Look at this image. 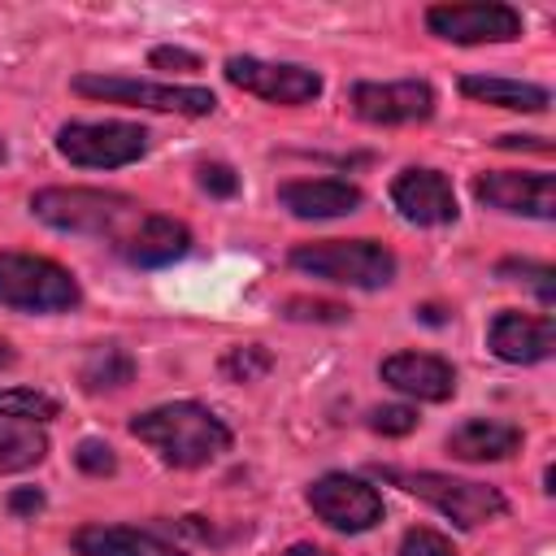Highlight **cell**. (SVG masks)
Listing matches in <instances>:
<instances>
[{
  "mask_svg": "<svg viewBox=\"0 0 556 556\" xmlns=\"http://www.w3.org/2000/svg\"><path fill=\"white\" fill-rule=\"evenodd\" d=\"M130 434L139 443H148L174 469H200L230 452L226 421L195 400H174V404H156V408L139 413L130 421Z\"/></svg>",
  "mask_w": 556,
  "mask_h": 556,
  "instance_id": "cell-1",
  "label": "cell"
},
{
  "mask_svg": "<svg viewBox=\"0 0 556 556\" xmlns=\"http://www.w3.org/2000/svg\"><path fill=\"white\" fill-rule=\"evenodd\" d=\"M291 265L300 274L326 278V282H339V287H361V291H378V287H387L395 278V256L378 239L300 243V248H291Z\"/></svg>",
  "mask_w": 556,
  "mask_h": 556,
  "instance_id": "cell-2",
  "label": "cell"
},
{
  "mask_svg": "<svg viewBox=\"0 0 556 556\" xmlns=\"http://www.w3.org/2000/svg\"><path fill=\"white\" fill-rule=\"evenodd\" d=\"M30 213L70 235H117L130 217H139V204L96 187H43L30 195Z\"/></svg>",
  "mask_w": 556,
  "mask_h": 556,
  "instance_id": "cell-3",
  "label": "cell"
},
{
  "mask_svg": "<svg viewBox=\"0 0 556 556\" xmlns=\"http://www.w3.org/2000/svg\"><path fill=\"white\" fill-rule=\"evenodd\" d=\"M83 300L74 274L35 252H0V304L17 313H65Z\"/></svg>",
  "mask_w": 556,
  "mask_h": 556,
  "instance_id": "cell-4",
  "label": "cell"
},
{
  "mask_svg": "<svg viewBox=\"0 0 556 556\" xmlns=\"http://www.w3.org/2000/svg\"><path fill=\"white\" fill-rule=\"evenodd\" d=\"M387 478L395 486H404L408 495L426 500L430 508H439L447 521H456L460 530H473V526H486V521H500L508 513V500L486 486V482H469V478H452V473H434V469H417V473H404V469H387Z\"/></svg>",
  "mask_w": 556,
  "mask_h": 556,
  "instance_id": "cell-5",
  "label": "cell"
},
{
  "mask_svg": "<svg viewBox=\"0 0 556 556\" xmlns=\"http://www.w3.org/2000/svg\"><path fill=\"white\" fill-rule=\"evenodd\" d=\"M78 96L109 100V104H143L156 113H182V117H208L217 109V96L204 87H174V83H148V78H113V74H78L70 83Z\"/></svg>",
  "mask_w": 556,
  "mask_h": 556,
  "instance_id": "cell-6",
  "label": "cell"
},
{
  "mask_svg": "<svg viewBox=\"0 0 556 556\" xmlns=\"http://www.w3.org/2000/svg\"><path fill=\"white\" fill-rule=\"evenodd\" d=\"M56 152L83 169H117L148 152V130L135 122H65Z\"/></svg>",
  "mask_w": 556,
  "mask_h": 556,
  "instance_id": "cell-7",
  "label": "cell"
},
{
  "mask_svg": "<svg viewBox=\"0 0 556 556\" xmlns=\"http://www.w3.org/2000/svg\"><path fill=\"white\" fill-rule=\"evenodd\" d=\"M430 35L447 43H508L521 35V13L513 4L495 0H469V4H434L426 13Z\"/></svg>",
  "mask_w": 556,
  "mask_h": 556,
  "instance_id": "cell-8",
  "label": "cell"
},
{
  "mask_svg": "<svg viewBox=\"0 0 556 556\" xmlns=\"http://www.w3.org/2000/svg\"><path fill=\"white\" fill-rule=\"evenodd\" d=\"M308 508L343 534H361L382 521V495L352 473H321L308 486Z\"/></svg>",
  "mask_w": 556,
  "mask_h": 556,
  "instance_id": "cell-9",
  "label": "cell"
},
{
  "mask_svg": "<svg viewBox=\"0 0 556 556\" xmlns=\"http://www.w3.org/2000/svg\"><path fill=\"white\" fill-rule=\"evenodd\" d=\"M226 83L269 100V104H308L321 96V74L287 61H261V56H230Z\"/></svg>",
  "mask_w": 556,
  "mask_h": 556,
  "instance_id": "cell-10",
  "label": "cell"
},
{
  "mask_svg": "<svg viewBox=\"0 0 556 556\" xmlns=\"http://www.w3.org/2000/svg\"><path fill=\"white\" fill-rule=\"evenodd\" d=\"M473 195L500 213H521L543 222L556 213V182L547 169H491L473 182Z\"/></svg>",
  "mask_w": 556,
  "mask_h": 556,
  "instance_id": "cell-11",
  "label": "cell"
},
{
  "mask_svg": "<svg viewBox=\"0 0 556 556\" xmlns=\"http://www.w3.org/2000/svg\"><path fill=\"white\" fill-rule=\"evenodd\" d=\"M352 113L369 126H413L434 113V91L417 78L404 83H356Z\"/></svg>",
  "mask_w": 556,
  "mask_h": 556,
  "instance_id": "cell-12",
  "label": "cell"
},
{
  "mask_svg": "<svg viewBox=\"0 0 556 556\" xmlns=\"http://www.w3.org/2000/svg\"><path fill=\"white\" fill-rule=\"evenodd\" d=\"M391 204L413 226H447L456 222V191L439 169H404L391 182Z\"/></svg>",
  "mask_w": 556,
  "mask_h": 556,
  "instance_id": "cell-13",
  "label": "cell"
},
{
  "mask_svg": "<svg viewBox=\"0 0 556 556\" xmlns=\"http://www.w3.org/2000/svg\"><path fill=\"white\" fill-rule=\"evenodd\" d=\"M486 348L508 361V365H534V361H547L552 348H556V321L547 313L530 317V313H517V308H504L491 330H486Z\"/></svg>",
  "mask_w": 556,
  "mask_h": 556,
  "instance_id": "cell-14",
  "label": "cell"
},
{
  "mask_svg": "<svg viewBox=\"0 0 556 556\" xmlns=\"http://www.w3.org/2000/svg\"><path fill=\"white\" fill-rule=\"evenodd\" d=\"M382 382L413 395V400H447L456 391V369L443 361V356H430V352H395L382 361Z\"/></svg>",
  "mask_w": 556,
  "mask_h": 556,
  "instance_id": "cell-15",
  "label": "cell"
},
{
  "mask_svg": "<svg viewBox=\"0 0 556 556\" xmlns=\"http://www.w3.org/2000/svg\"><path fill=\"white\" fill-rule=\"evenodd\" d=\"M187 248H191V230L174 217H161V213L139 217V226L130 235H122V256L139 269L174 265L178 256H187Z\"/></svg>",
  "mask_w": 556,
  "mask_h": 556,
  "instance_id": "cell-16",
  "label": "cell"
},
{
  "mask_svg": "<svg viewBox=\"0 0 556 556\" xmlns=\"http://www.w3.org/2000/svg\"><path fill=\"white\" fill-rule=\"evenodd\" d=\"M278 204L295 217H343L361 208V187L343 178H295L278 187Z\"/></svg>",
  "mask_w": 556,
  "mask_h": 556,
  "instance_id": "cell-17",
  "label": "cell"
},
{
  "mask_svg": "<svg viewBox=\"0 0 556 556\" xmlns=\"http://www.w3.org/2000/svg\"><path fill=\"white\" fill-rule=\"evenodd\" d=\"M521 447V426L500 417H469L447 434V456L456 460H504Z\"/></svg>",
  "mask_w": 556,
  "mask_h": 556,
  "instance_id": "cell-18",
  "label": "cell"
},
{
  "mask_svg": "<svg viewBox=\"0 0 556 556\" xmlns=\"http://www.w3.org/2000/svg\"><path fill=\"white\" fill-rule=\"evenodd\" d=\"M74 552L78 556H187L161 534L135 530V526H83L74 534Z\"/></svg>",
  "mask_w": 556,
  "mask_h": 556,
  "instance_id": "cell-19",
  "label": "cell"
},
{
  "mask_svg": "<svg viewBox=\"0 0 556 556\" xmlns=\"http://www.w3.org/2000/svg\"><path fill=\"white\" fill-rule=\"evenodd\" d=\"M460 91L478 104H495V109H508V113H543L552 104L547 87H534V83H521V78H495V74H465Z\"/></svg>",
  "mask_w": 556,
  "mask_h": 556,
  "instance_id": "cell-20",
  "label": "cell"
},
{
  "mask_svg": "<svg viewBox=\"0 0 556 556\" xmlns=\"http://www.w3.org/2000/svg\"><path fill=\"white\" fill-rule=\"evenodd\" d=\"M130 378H135V356H130L126 348H117V343L91 348L87 361L78 365V382H83V391H91V395L117 391V387H126Z\"/></svg>",
  "mask_w": 556,
  "mask_h": 556,
  "instance_id": "cell-21",
  "label": "cell"
},
{
  "mask_svg": "<svg viewBox=\"0 0 556 556\" xmlns=\"http://www.w3.org/2000/svg\"><path fill=\"white\" fill-rule=\"evenodd\" d=\"M43 456H48V439L35 426H22V421H4L0 426V473L35 469Z\"/></svg>",
  "mask_w": 556,
  "mask_h": 556,
  "instance_id": "cell-22",
  "label": "cell"
},
{
  "mask_svg": "<svg viewBox=\"0 0 556 556\" xmlns=\"http://www.w3.org/2000/svg\"><path fill=\"white\" fill-rule=\"evenodd\" d=\"M56 413H61L56 400L43 395V391H30V387H9V391H0V417H13V421H22V426H43V421H52Z\"/></svg>",
  "mask_w": 556,
  "mask_h": 556,
  "instance_id": "cell-23",
  "label": "cell"
},
{
  "mask_svg": "<svg viewBox=\"0 0 556 556\" xmlns=\"http://www.w3.org/2000/svg\"><path fill=\"white\" fill-rule=\"evenodd\" d=\"M269 365H274V356H269L261 343L230 348V352L222 356V374H226L230 382H256V378H265V374H269Z\"/></svg>",
  "mask_w": 556,
  "mask_h": 556,
  "instance_id": "cell-24",
  "label": "cell"
},
{
  "mask_svg": "<svg viewBox=\"0 0 556 556\" xmlns=\"http://www.w3.org/2000/svg\"><path fill=\"white\" fill-rule=\"evenodd\" d=\"M508 274H517L521 282H530L543 304L556 300V269L552 265H539V261H500V278H508Z\"/></svg>",
  "mask_w": 556,
  "mask_h": 556,
  "instance_id": "cell-25",
  "label": "cell"
},
{
  "mask_svg": "<svg viewBox=\"0 0 556 556\" xmlns=\"http://www.w3.org/2000/svg\"><path fill=\"white\" fill-rule=\"evenodd\" d=\"M400 556H456V547L439 534V530H426V526H413L404 539H400Z\"/></svg>",
  "mask_w": 556,
  "mask_h": 556,
  "instance_id": "cell-26",
  "label": "cell"
},
{
  "mask_svg": "<svg viewBox=\"0 0 556 556\" xmlns=\"http://www.w3.org/2000/svg\"><path fill=\"white\" fill-rule=\"evenodd\" d=\"M287 317L291 321H343L348 308L343 304H330V300H304V295H295V300H287Z\"/></svg>",
  "mask_w": 556,
  "mask_h": 556,
  "instance_id": "cell-27",
  "label": "cell"
},
{
  "mask_svg": "<svg viewBox=\"0 0 556 556\" xmlns=\"http://www.w3.org/2000/svg\"><path fill=\"white\" fill-rule=\"evenodd\" d=\"M74 460H78V469H83V473H96V478H104V473H113V469H117L113 447H109V443H100V439H83V443H78V452H74Z\"/></svg>",
  "mask_w": 556,
  "mask_h": 556,
  "instance_id": "cell-28",
  "label": "cell"
},
{
  "mask_svg": "<svg viewBox=\"0 0 556 556\" xmlns=\"http://www.w3.org/2000/svg\"><path fill=\"white\" fill-rule=\"evenodd\" d=\"M369 426H374L378 434H408V430L417 426V413H413L408 404H382V408L369 413Z\"/></svg>",
  "mask_w": 556,
  "mask_h": 556,
  "instance_id": "cell-29",
  "label": "cell"
},
{
  "mask_svg": "<svg viewBox=\"0 0 556 556\" xmlns=\"http://www.w3.org/2000/svg\"><path fill=\"white\" fill-rule=\"evenodd\" d=\"M200 187L204 191H213V195H235L239 191V178H235V169L230 165H200Z\"/></svg>",
  "mask_w": 556,
  "mask_h": 556,
  "instance_id": "cell-30",
  "label": "cell"
},
{
  "mask_svg": "<svg viewBox=\"0 0 556 556\" xmlns=\"http://www.w3.org/2000/svg\"><path fill=\"white\" fill-rule=\"evenodd\" d=\"M148 61H152V70H200V56L195 52H187V48H152L148 52Z\"/></svg>",
  "mask_w": 556,
  "mask_h": 556,
  "instance_id": "cell-31",
  "label": "cell"
},
{
  "mask_svg": "<svg viewBox=\"0 0 556 556\" xmlns=\"http://www.w3.org/2000/svg\"><path fill=\"white\" fill-rule=\"evenodd\" d=\"M495 143L500 148H534V152H547V139L543 135H500Z\"/></svg>",
  "mask_w": 556,
  "mask_h": 556,
  "instance_id": "cell-32",
  "label": "cell"
},
{
  "mask_svg": "<svg viewBox=\"0 0 556 556\" xmlns=\"http://www.w3.org/2000/svg\"><path fill=\"white\" fill-rule=\"evenodd\" d=\"M9 504H13V513H39L43 508V495L39 491H13Z\"/></svg>",
  "mask_w": 556,
  "mask_h": 556,
  "instance_id": "cell-33",
  "label": "cell"
},
{
  "mask_svg": "<svg viewBox=\"0 0 556 556\" xmlns=\"http://www.w3.org/2000/svg\"><path fill=\"white\" fill-rule=\"evenodd\" d=\"M282 556H334V552H326V547H317V543H291Z\"/></svg>",
  "mask_w": 556,
  "mask_h": 556,
  "instance_id": "cell-34",
  "label": "cell"
},
{
  "mask_svg": "<svg viewBox=\"0 0 556 556\" xmlns=\"http://www.w3.org/2000/svg\"><path fill=\"white\" fill-rule=\"evenodd\" d=\"M421 317H426V321H443V313H439L434 304H426V308H421Z\"/></svg>",
  "mask_w": 556,
  "mask_h": 556,
  "instance_id": "cell-35",
  "label": "cell"
}]
</instances>
